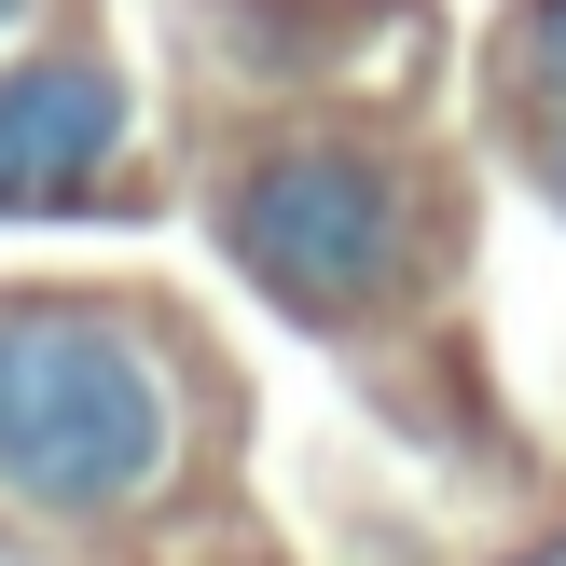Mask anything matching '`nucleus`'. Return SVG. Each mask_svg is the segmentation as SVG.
I'll use <instances>...</instances> for the list:
<instances>
[{
	"label": "nucleus",
	"mask_w": 566,
	"mask_h": 566,
	"mask_svg": "<svg viewBox=\"0 0 566 566\" xmlns=\"http://www.w3.org/2000/svg\"><path fill=\"white\" fill-rule=\"evenodd\" d=\"M512 83L539 111H566V0H525V14H512Z\"/></svg>",
	"instance_id": "20e7f679"
},
{
	"label": "nucleus",
	"mask_w": 566,
	"mask_h": 566,
	"mask_svg": "<svg viewBox=\"0 0 566 566\" xmlns=\"http://www.w3.org/2000/svg\"><path fill=\"white\" fill-rule=\"evenodd\" d=\"M180 470V374L97 291H0V497L111 525Z\"/></svg>",
	"instance_id": "f257e3e1"
},
{
	"label": "nucleus",
	"mask_w": 566,
	"mask_h": 566,
	"mask_svg": "<svg viewBox=\"0 0 566 566\" xmlns=\"http://www.w3.org/2000/svg\"><path fill=\"white\" fill-rule=\"evenodd\" d=\"M539 166H553V193H566V111H553V138H539Z\"/></svg>",
	"instance_id": "39448f33"
},
{
	"label": "nucleus",
	"mask_w": 566,
	"mask_h": 566,
	"mask_svg": "<svg viewBox=\"0 0 566 566\" xmlns=\"http://www.w3.org/2000/svg\"><path fill=\"white\" fill-rule=\"evenodd\" d=\"M14 14H28V0H0V28H14Z\"/></svg>",
	"instance_id": "423d86ee"
},
{
	"label": "nucleus",
	"mask_w": 566,
	"mask_h": 566,
	"mask_svg": "<svg viewBox=\"0 0 566 566\" xmlns=\"http://www.w3.org/2000/svg\"><path fill=\"white\" fill-rule=\"evenodd\" d=\"M221 249H235V276L263 304L346 332L415 276L429 208H415V166L374 153V138H276V153H249L221 180Z\"/></svg>",
	"instance_id": "f03ea898"
},
{
	"label": "nucleus",
	"mask_w": 566,
	"mask_h": 566,
	"mask_svg": "<svg viewBox=\"0 0 566 566\" xmlns=\"http://www.w3.org/2000/svg\"><path fill=\"white\" fill-rule=\"evenodd\" d=\"M125 153V83L97 55L0 70V208H83V180Z\"/></svg>",
	"instance_id": "7ed1b4c3"
}]
</instances>
